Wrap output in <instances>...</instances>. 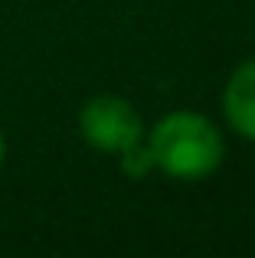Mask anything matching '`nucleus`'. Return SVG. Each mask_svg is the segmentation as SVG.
Returning <instances> with one entry per match:
<instances>
[{"label": "nucleus", "mask_w": 255, "mask_h": 258, "mask_svg": "<svg viewBox=\"0 0 255 258\" xmlns=\"http://www.w3.org/2000/svg\"><path fill=\"white\" fill-rule=\"evenodd\" d=\"M4 164H7V138H4V127H0V173H4Z\"/></svg>", "instance_id": "39448f33"}, {"label": "nucleus", "mask_w": 255, "mask_h": 258, "mask_svg": "<svg viewBox=\"0 0 255 258\" xmlns=\"http://www.w3.org/2000/svg\"><path fill=\"white\" fill-rule=\"evenodd\" d=\"M144 141L154 157V170L170 180H206L226 160V138L216 121L190 108L164 114L151 131H144Z\"/></svg>", "instance_id": "f257e3e1"}, {"label": "nucleus", "mask_w": 255, "mask_h": 258, "mask_svg": "<svg viewBox=\"0 0 255 258\" xmlns=\"http://www.w3.org/2000/svg\"><path fill=\"white\" fill-rule=\"evenodd\" d=\"M223 118L239 138L255 141V59H245L229 72L223 85Z\"/></svg>", "instance_id": "7ed1b4c3"}, {"label": "nucleus", "mask_w": 255, "mask_h": 258, "mask_svg": "<svg viewBox=\"0 0 255 258\" xmlns=\"http://www.w3.org/2000/svg\"><path fill=\"white\" fill-rule=\"evenodd\" d=\"M79 134L89 147L102 154H121L144 141V121L138 108L121 95H95L79 111Z\"/></svg>", "instance_id": "f03ea898"}, {"label": "nucleus", "mask_w": 255, "mask_h": 258, "mask_svg": "<svg viewBox=\"0 0 255 258\" xmlns=\"http://www.w3.org/2000/svg\"><path fill=\"white\" fill-rule=\"evenodd\" d=\"M118 160H121V170L131 176V180H144V176L154 170V157H151V151H147V141H138L134 147L121 151Z\"/></svg>", "instance_id": "20e7f679"}]
</instances>
